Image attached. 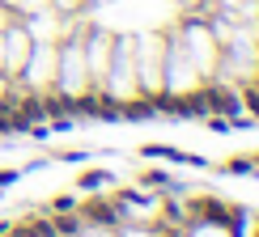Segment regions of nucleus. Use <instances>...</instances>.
I'll use <instances>...</instances> for the list:
<instances>
[{
  "mask_svg": "<svg viewBox=\"0 0 259 237\" xmlns=\"http://www.w3.org/2000/svg\"><path fill=\"white\" fill-rule=\"evenodd\" d=\"M166 237H187V233H183V229H175V233H166Z\"/></svg>",
  "mask_w": 259,
  "mask_h": 237,
  "instance_id": "20e7f679",
  "label": "nucleus"
},
{
  "mask_svg": "<svg viewBox=\"0 0 259 237\" xmlns=\"http://www.w3.org/2000/svg\"><path fill=\"white\" fill-rule=\"evenodd\" d=\"M115 237H166V224H149V220H119V224H115Z\"/></svg>",
  "mask_w": 259,
  "mask_h": 237,
  "instance_id": "f257e3e1",
  "label": "nucleus"
},
{
  "mask_svg": "<svg viewBox=\"0 0 259 237\" xmlns=\"http://www.w3.org/2000/svg\"><path fill=\"white\" fill-rule=\"evenodd\" d=\"M21 169H0V187H9V182H17Z\"/></svg>",
  "mask_w": 259,
  "mask_h": 237,
  "instance_id": "7ed1b4c3",
  "label": "nucleus"
},
{
  "mask_svg": "<svg viewBox=\"0 0 259 237\" xmlns=\"http://www.w3.org/2000/svg\"><path fill=\"white\" fill-rule=\"evenodd\" d=\"M251 237H259V224H255V229H251Z\"/></svg>",
  "mask_w": 259,
  "mask_h": 237,
  "instance_id": "39448f33",
  "label": "nucleus"
},
{
  "mask_svg": "<svg viewBox=\"0 0 259 237\" xmlns=\"http://www.w3.org/2000/svg\"><path fill=\"white\" fill-rule=\"evenodd\" d=\"M115 174H106V169H85V174L77 178V187L81 191H98V187H111Z\"/></svg>",
  "mask_w": 259,
  "mask_h": 237,
  "instance_id": "f03ea898",
  "label": "nucleus"
}]
</instances>
